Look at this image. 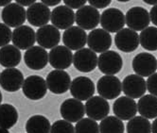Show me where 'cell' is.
<instances>
[{"label": "cell", "mask_w": 157, "mask_h": 133, "mask_svg": "<svg viewBox=\"0 0 157 133\" xmlns=\"http://www.w3.org/2000/svg\"><path fill=\"white\" fill-rule=\"evenodd\" d=\"M22 91L24 95L30 100H40L46 96L48 93L47 82L40 76H29L24 79Z\"/></svg>", "instance_id": "1"}, {"label": "cell", "mask_w": 157, "mask_h": 133, "mask_svg": "<svg viewBox=\"0 0 157 133\" xmlns=\"http://www.w3.org/2000/svg\"><path fill=\"white\" fill-rule=\"evenodd\" d=\"M123 66V60L119 53L108 50L98 57V67L105 76H115L119 73Z\"/></svg>", "instance_id": "2"}, {"label": "cell", "mask_w": 157, "mask_h": 133, "mask_svg": "<svg viewBox=\"0 0 157 133\" xmlns=\"http://www.w3.org/2000/svg\"><path fill=\"white\" fill-rule=\"evenodd\" d=\"M100 25L108 33L121 30L125 26V15L117 8H109L100 15Z\"/></svg>", "instance_id": "3"}, {"label": "cell", "mask_w": 157, "mask_h": 133, "mask_svg": "<svg viewBox=\"0 0 157 133\" xmlns=\"http://www.w3.org/2000/svg\"><path fill=\"white\" fill-rule=\"evenodd\" d=\"M97 91L100 97L106 100H113L121 94V81L116 76H103L98 80Z\"/></svg>", "instance_id": "4"}, {"label": "cell", "mask_w": 157, "mask_h": 133, "mask_svg": "<svg viewBox=\"0 0 157 133\" xmlns=\"http://www.w3.org/2000/svg\"><path fill=\"white\" fill-rule=\"evenodd\" d=\"M151 23L150 13L143 7H132L125 15V24L133 31H142L147 28Z\"/></svg>", "instance_id": "5"}, {"label": "cell", "mask_w": 157, "mask_h": 133, "mask_svg": "<svg viewBox=\"0 0 157 133\" xmlns=\"http://www.w3.org/2000/svg\"><path fill=\"white\" fill-rule=\"evenodd\" d=\"M132 70L136 75L144 76H150L154 74L157 70V60L152 54L148 52H142L137 54L133 58L132 62Z\"/></svg>", "instance_id": "6"}, {"label": "cell", "mask_w": 157, "mask_h": 133, "mask_svg": "<svg viewBox=\"0 0 157 133\" xmlns=\"http://www.w3.org/2000/svg\"><path fill=\"white\" fill-rule=\"evenodd\" d=\"M71 77L63 70H53L47 76L48 89L55 94H62L70 89Z\"/></svg>", "instance_id": "7"}, {"label": "cell", "mask_w": 157, "mask_h": 133, "mask_svg": "<svg viewBox=\"0 0 157 133\" xmlns=\"http://www.w3.org/2000/svg\"><path fill=\"white\" fill-rule=\"evenodd\" d=\"M100 20L99 12L90 5L83 6L75 13V22L83 30H92L98 27Z\"/></svg>", "instance_id": "8"}, {"label": "cell", "mask_w": 157, "mask_h": 133, "mask_svg": "<svg viewBox=\"0 0 157 133\" xmlns=\"http://www.w3.org/2000/svg\"><path fill=\"white\" fill-rule=\"evenodd\" d=\"M95 91V84L93 80L87 76H77L71 81L70 93L77 100H88L94 95Z\"/></svg>", "instance_id": "9"}, {"label": "cell", "mask_w": 157, "mask_h": 133, "mask_svg": "<svg viewBox=\"0 0 157 133\" xmlns=\"http://www.w3.org/2000/svg\"><path fill=\"white\" fill-rule=\"evenodd\" d=\"M72 62L78 71L89 73L95 70L98 66V56L91 49L84 47L73 54Z\"/></svg>", "instance_id": "10"}, {"label": "cell", "mask_w": 157, "mask_h": 133, "mask_svg": "<svg viewBox=\"0 0 157 133\" xmlns=\"http://www.w3.org/2000/svg\"><path fill=\"white\" fill-rule=\"evenodd\" d=\"M89 49L95 53H104L109 50L112 46V37L110 33L102 28H95L87 35Z\"/></svg>", "instance_id": "11"}, {"label": "cell", "mask_w": 157, "mask_h": 133, "mask_svg": "<svg viewBox=\"0 0 157 133\" xmlns=\"http://www.w3.org/2000/svg\"><path fill=\"white\" fill-rule=\"evenodd\" d=\"M60 113L65 121L69 123H77L83 118L85 108L82 101L75 98H68L62 103Z\"/></svg>", "instance_id": "12"}, {"label": "cell", "mask_w": 157, "mask_h": 133, "mask_svg": "<svg viewBox=\"0 0 157 133\" xmlns=\"http://www.w3.org/2000/svg\"><path fill=\"white\" fill-rule=\"evenodd\" d=\"M51 12L48 7L44 5L41 1L35 2L26 10L27 20L31 26L42 28L48 25L50 21Z\"/></svg>", "instance_id": "13"}, {"label": "cell", "mask_w": 157, "mask_h": 133, "mask_svg": "<svg viewBox=\"0 0 157 133\" xmlns=\"http://www.w3.org/2000/svg\"><path fill=\"white\" fill-rule=\"evenodd\" d=\"M121 85L123 93L132 99L140 98L145 95V93L147 92L146 80L142 76L134 74L127 76L123 79Z\"/></svg>", "instance_id": "14"}, {"label": "cell", "mask_w": 157, "mask_h": 133, "mask_svg": "<svg viewBox=\"0 0 157 133\" xmlns=\"http://www.w3.org/2000/svg\"><path fill=\"white\" fill-rule=\"evenodd\" d=\"M35 35L39 46L44 49H52L57 46L61 41L60 30L52 25H46L39 28L35 32Z\"/></svg>", "instance_id": "15"}, {"label": "cell", "mask_w": 157, "mask_h": 133, "mask_svg": "<svg viewBox=\"0 0 157 133\" xmlns=\"http://www.w3.org/2000/svg\"><path fill=\"white\" fill-rule=\"evenodd\" d=\"M12 41L13 46L19 50H28L34 46L36 42L35 31L29 26H21L14 28L12 35Z\"/></svg>", "instance_id": "16"}, {"label": "cell", "mask_w": 157, "mask_h": 133, "mask_svg": "<svg viewBox=\"0 0 157 133\" xmlns=\"http://www.w3.org/2000/svg\"><path fill=\"white\" fill-rule=\"evenodd\" d=\"M84 108L87 116L95 121L104 119L110 113V105L108 101L100 96H92L86 100Z\"/></svg>", "instance_id": "17"}, {"label": "cell", "mask_w": 157, "mask_h": 133, "mask_svg": "<svg viewBox=\"0 0 157 133\" xmlns=\"http://www.w3.org/2000/svg\"><path fill=\"white\" fill-rule=\"evenodd\" d=\"M1 17L6 26L16 28L26 22V9L16 3H10L3 9Z\"/></svg>", "instance_id": "18"}, {"label": "cell", "mask_w": 157, "mask_h": 133, "mask_svg": "<svg viewBox=\"0 0 157 133\" xmlns=\"http://www.w3.org/2000/svg\"><path fill=\"white\" fill-rule=\"evenodd\" d=\"M73 61V53L64 46H57L48 54V62L56 70H64L70 67Z\"/></svg>", "instance_id": "19"}, {"label": "cell", "mask_w": 157, "mask_h": 133, "mask_svg": "<svg viewBox=\"0 0 157 133\" xmlns=\"http://www.w3.org/2000/svg\"><path fill=\"white\" fill-rule=\"evenodd\" d=\"M117 47L125 53H131L139 46V34L130 28H122L115 37Z\"/></svg>", "instance_id": "20"}, {"label": "cell", "mask_w": 157, "mask_h": 133, "mask_svg": "<svg viewBox=\"0 0 157 133\" xmlns=\"http://www.w3.org/2000/svg\"><path fill=\"white\" fill-rule=\"evenodd\" d=\"M24 83V76L17 68H7L0 74V86L5 91L14 93L19 91Z\"/></svg>", "instance_id": "21"}, {"label": "cell", "mask_w": 157, "mask_h": 133, "mask_svg": "<svg viewBox=\"0 0 157 133\" xmlns=\"http://www.w3.org/2000/svg\"><path fill=\"white\" fill-rule=\"evenodd\" d=\"M52 26L58 29H67L75 23V13L64 5L56 7L50 14Z\"/></svg>", "instance_id": "22"}, {"label": "cell", "mask_w": 157, "mask_h": 133, "mask_svg": "<svg viewBox=\"0 0 157 133\" xmlns=\"http://www.w3.org/2000/svg\"><path fill=\"white\" fill-rule=\"evenodd\" d=\"M24 61L31 70H42L48 62V53L39 46H34L28 49L24 55Z\"/></svg>", "instance_id": "23"}, {"label": "cell", "mask_w": 157, "mask_h": 133, "mask_svg": "<svg viewBox=\"0 0 157 133\" xmlns=\"http://www.w3.org/2000/svg\"><path fill=\"white\" fill-rule=\"evenodd\" d=\"M63 42L64 46L70 50H80L84 48L87 42V34L85 30L78 27H71L64 30L63 34Z\"/></svg>", "instance_id": "24"}, {"label": "cell", "mask_w": 157, "mask_h": 133, "mask_svg": "<svg viewBox=\"0 0 157 133\" xmlns=\"http://www.w3.org/2000/svg\"><path fill=\"white\" fill-rule=\"evenodd\" d=\"M113 112L116 117L122 121H129L137 113V104L128 96L118 97L113 105Z\"/></svg>", "instance_id": "25"}, {"label": "cell", "mask_w": 157, "mask_h": 133, "mask_svg": "<svg viewBox=\"0 0 157 133\" xmlns=\"http://www.w3.org/2000/svg\"><path fill=\"white\" fill-rule=\"evenodd\" d=\"M22 59L21 52L13 44L0 48V64L6 68H15Z\"/></svg>", "instance_id": "26"}, {"label": "cell", "mask_w": 157, "mask_h": 133, "mask_svg": "<svg viewBox=\"0 0 157 133\" xmlns=\"http://www.w3.org/2000/svg\"><path fill=\"white\" fill-rule=\"evenodd\" d=\"M137 112L144 118H157V97L151 94L140 97L137 103Z\"/></svg>", "instance_id": "27"}, {"label": "cell", "mask_w": 157, "mask_h": 133, "mask_svg": "<svg viewBox=\"0 0 157 133\" xmlns=\"http://www.w3.org/2000/svg\"><path fill=\"white\" fill-rule=\"evenodd\" d=\"M18 121V112L14 106L10 104L0 105V127L12 128Z\"/></svg>", "instance_id": "28"}, {"label": "cell", "mask_w": 157, "mask_h": 133, "mask_svg": "<svg viewBox=\"0 0 157 133\" xmlns=\"http://www.w3.org/2000/svg\"><path fill=\"white\" fill-rule=\"evenodd\" d=\"M50 122L44 115H33L29 118L26 123L27 133H49Z\"/></svg>", "instance_id": "29"}, {"label": "cell", "mask_w": 157, "mask_h": 133, "mask_svg": "<svg viewBox=\"0 0 157 133\" xmlns=\"http://www.w3.org/2000/svg\"><path fill=\"white\" fill-rule=\"evenodd\" d=\"M139 44L145 50L157 51V28L148 27L139 34Z\"/></svg>", "instance_id": "30"}, {"label": "cell", "mask_w": 157, "mask_h": 133, "mask_svg": "<svg viewBox=\"0 0 157 133\" xmlns=\"http://www.w3.org/2000/svg\"><path fill=\"white\" fill-rule=\"evenodd\" d=\"M99 127L100 133H124L125 126L122 120L116 116H107L101 120Z\"/></svg>", "instance_id": "31"}, {"label": "cell", "mask_w": 157, "mask_h": 133, "mask_svg": "<svg viewBox=\"0 0 157 133\" xmlns=\"http://www.w3.org/2000/svg\"><path fill=\"white\" fill-rule=\"evenodd\" d=\"M127 133H151V124L149 119L142 116H134L128 121Z\"/></svg>", "instance_id": "32"}, {"label": "cell", "mask_w": 157, "mask_h": 133, "mask_svg": "<svg viewBox=\"0 0 157 133\" xmlns=\"http://www.w3.org/2000/svg\"><path fill=\"white\" fill-rule=\"evenodd\" d=\"M75 133H99V127L97 121L90 118H82L75 126Z\"/></svg>", "instance_id": "33"}, {"label": "cell", "mask_w": 157, "mask_h": 133, "mask_svg": "<svg viewBox=\"0 0 157 133\" xmlns=\"http://www.w3.org/2000/svg\"><path fill=\"white\" fill-rule=\"evenodd\" d=\"M49 133H75L73 125L65 120H58L53 123Z\"/></svg>", "instance_id": "34"}, {"label": "cell", "mask_w": 157, "mask_h": 133, "mask_svg": "<svg viewBox=\"0 0 157 133\" xmlns=\"http://www.w3.org/2000/svg\"><path fill=\"white\" fill-rule=\"evenodd\" d=\"M13 31L5 24L0 23V47L6 46L12 41Z\"/></svg>", "instance_id": "35"}, {"label": "cell", "mask_w": 157, "mask_h": 133, "mask_svg": "<svg viewBox=\"0 0 157 133\" xmlns=\"http://www.w3.org/2000/svg\"><path fill=\"white\" fill-rule=\"evenodd\" d=\"M146 85H147V90L150 94L157 97V73H154L148 77Z\"/></svg>", "instance_id": "36"}, {"label": "cell", "mask_w": 157, "mask_h": 133, "mask_svg": "<svg viewBox=\"0 0 157 133\" xmlns=\"http://www.w3.org/2000/svg\"><path fill=\"white\" fill-rule=\"evenodd\" d=\"M63 3L65 4L64 6L68 7L71 9H81L86 4V0H64Z\"/></svg>", "instance_id": "37"}, {"label": "cell", "mask_w": 157, "mask_h": 133, "mask_svg": "<svg viewBox=\"0 0 157 133\" xmlns=\"http://www.w3.org/2000/svg\"><path fill=\"white\" fill-rule=\"evenodd\" d=\"M88 3L91 7L95 9H104L111 4V0H105V1H98V0H89Z\"/></svg>", "instance_id": "38"}, {"label": "cell", "mask_w": 157, "mask_h": 133, "mask_svg": "<svg viewBox=\"0 0 157 133\" xmlns=\"http://www.w3.org/2000/svg\"><path fill=\"white\" fill-rule=\"evenodd\" d=\"M149 13H150V19L152 22V24L157 27V5L151 9Z\"/></svg>", "instance_id": "39"}, {"label": "cell", "mask_w": 157, "mask_h": 133, "mask_svg": "<svg viewBox=\"0 0 157 133\" xmlns=\"http://www.w3.org/2000/svg\"><path fill=\"white\" fill-rule=\"evenodd\" d=\"M36 1L35 0H16V4H18V5H20L21 7H29V6H31L32 4H34Z\"/></svg>", "instance_id": "40"}, {"label": "cell", "mask_w": 157, "mask_h": 133, "mask_svg": "<svg viewBox=\"0 0 157 133\" xmlns=\"http://www.w3.org/2000/svg\"><path fill=\"white\" fill-rule=\"evenodd\" d=\"M41 2L44 5H46L47 7H54V6L59 5L61 3L60 0H42Z\"/></svg>", "instance_id": "41"}, {"label": "cell", "mask_w": 157, "mask_h": 133, "mask_svg": "<svg viewBox=\"0 0 157 133\" xmlns=\"http://www.w3.org/2000/svg\"><path fill=\"white\" fill-rule=\"evenodd\" d=\"M151 132H152V133H157V118H155V120L152 122V125H151Z\"/></svg>", "instance_id": "42"}, {"label": "cell", "mask_w": 157, "mask_h": 133, "mask_svg": "<svg viewBox=\"0 0 157 133\" xmlns=\"http://www.w3.org/2000/svg\"><path fill=\"white\" fill-rule=\"evenodd\" d=\"M10 3H12V0H1L0 1V7H6L8 5H10Z\"/></svg>", "instance_id": "43"}, {"label": "cell", "mask_w": 157, "mask_h": 133, "mask_svg": "<svg viewBox=\"0 0 157 133\" xmlns=\"http://www.w3.org/2000/svg\"><path fill=\"white\" fill-rule=\"evenodd\" d=\"M144 2L148 5H153V7L157 5V0H144Z\"/></svg>", "instance_id": "44"}, {"label": "cell", "mask_w": 157, "mask_h": 133, "mask_svg": "<svg viewBox=\"0 0 157 133\" xmlns=\"http://www.w3.org/2000/svg\"><path fill=\"white\" fill-rule=\"evenodd\" d=\"M0 133H10L9 129L3 128V127H0Z\"/></svg>", "instance_id": "45"}, {"label": "cell", "mask_w": 157, "mask_h": 133, "mask_svg": "<svg viewBox=\"0 0 157 133\" xmlns=\"http://www.w3.org/2000/svg\"><path fill=\"white\" fill-rule=\"evenodd\" d=\"M2 100H3V96H2L1 92H0V105H1V103H2Z\"/></svg>", "instance_id": "46"}]
</instances>
